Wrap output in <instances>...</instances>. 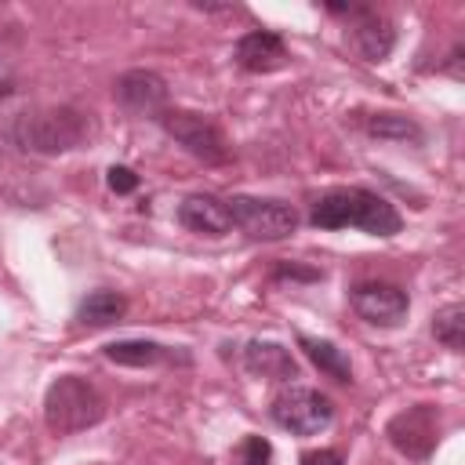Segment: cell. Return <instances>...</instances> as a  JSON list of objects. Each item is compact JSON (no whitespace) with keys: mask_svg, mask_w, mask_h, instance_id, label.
I'll return each instance as SVG.
<instances>
[{"mask_svg":"<svg viewBox=\"0 0 465 465\" xmlns=\"http://www.w3.org/2000/svg\"><path fill=\"white\" fill-rule=\"evenodd\" d=\"M309 222L316 229H363L371 236H396L403 229L400 211L385 196L360 189V185L327 189L323 196H316Z\"/></svg>","mask_w":465,"mask_h":465,"instance_id":"obj_1","label":"cell"},{"mask_svg":"<svg viewBox=\"0 0 465 465\" xmlns=\"http://www.w3.org/2000/svg\"><path fill=\"white\" fill-rule=\"evenodd\" d=\"M11 138L25 153H44V156L69 153V149H80L91 138V116L73 109V105L22 113L11 124Z\"/></svg>","mask_w":465,"mask_h":465,"instance_id":"obj_2","label":"cell"},{"mask_svg":"<svg viewBox=\"0 0 465 465\" xmlns=\"http://www.w3.org/2000/svg\"><path fill=\"white\" fill-rule=\"evenodd\" d=\"M102 418H105V400L87 378L65 374L58 381H51V389L44 396V421L51 432L73 436V432L98 425Z\"/></svg>","mask_w":465,"mask_h":465,"instance_id":"obj_3","label":"cell"},{"mask_svg":"<svg viewBox=\"0 0 465 465\" xmlns=\"http://www.w3.org/2000/svg\"><path fill=\"white\" fill-rule=\"evenodd\" d=\"M272 421L280 429H287L291 436H316L323 432L331 421H334V407L331 400L320 392V389H309V385H291L283 389L272 407H269Z\"/></svg>","mask_w":465,"mask_h":465,"instance_id":"obj_4","label":"cell"},{"mask_svg":"<svg viewBox=\"0 0 465 465\" xmlns=\"http://www.w3.org/2000/svg\"><path fill=\"white\" fill-rule=\"evenodd\" d=\"M229 218L236 229H243L251 240H283L298 225V211L287 200H265V196H232L225 200Z\"/></svg>","mask_w":465,"mask_h":465,"instance_id":"obj_5","label":"cell"},{"mask_svg":"<svg viewBox=\"0 0 465 465\" xmlns=\"http://www.w3.org/2000/svg\"><path fill=\"white\" fill-rule=\"evenodd\" d=\"M156 120H160V127H163L189 156H196V160H203V163H225V160H229L225 138H222V131H218L207 116L189 113V109H163Z\"/></svg>","mask_w":465,"mask_h":465,"instance_id":"obj_6","label":"cell"},{"mask_svg":"<svg viewBox=\"0 0 465 465\" xmlns=\"http://www.w3.org/2000/svg\"><path fill=\"white\" fill-rule=\"evenodd\" d=\"M385 436L389 443L407 454L411 461H425L436 443H440V411L432 403H418V407H407L400 411L389 425H385Z\"/></svg>","mask_w":465,"mask_h":465,"instance_id":"obj_7","label":"cell"},{"mask_svg":"<svg viewBox=\"0 0 465 465\" xmlns=\"http://www.w3.org/2000/svg\"><path fill=\"white\" fill-rule=\"evenodd\" d=\"M352 309L360 320L374 323V327H400L407 320V309H411V298L407 291H400L396 283H360L352 287Z\"/></svg>","mask_w":465,"mask_h":465,"instance_id":"obj_8","label":"cell"},{"mask_svg":"<svg viewBox=\"0 0 465 465\" xmlns=\"http://www.w3.org/2000/svg\"><path fill=\"white\" fill-rule=\"evenodd\" d=\"M113 91H116V102L127 113H138V116H160L163 105H167V84L153 69H131V73H124Z\"/></svg>","mask_w":465,"mask_h":465,"instance_id":"obj_9","label":"cell"},{"mask_svg":"<svg viewBox=\"0 0 465 465\" xmlns=\"http://www.w3.org/2000/svg\"><path fill=\"white\" fill-rule=\"evenodd\" d=\"M352 47L360 58L367 62H385L389 51L396 47V29L385 15H378L374 7H352Z\"/></svg>","mask_w":465,"mask_h":465,"instance_id":"obj_10","label":"cell"},{"mask_svg":"<svg viewBox=\"0 0 465 465\" xmlns=\"http://www.w3.org/2000/svg\"><path fill=\"white\" fill-rule=\"evenodd\" d=\"M178 222L189 229V232H200V236H225L232 229V218H229V207L225 200L211 196V193H193L178 203Z\"/></svg>","mask_w":465,"mask_h":465,"instance_id":"obj_11","label":"cell"},{"mask_svg":"<svg viewBox=\"0 0 465 465\" xmlns=\"http://www.w3.org/2000/svg\"><path fill=\"white\" fill-rule=\"evenodd\" d=\"M232 58H236V65L247 69V73H272V69L287 65V47H283V40H280L276 33L254 29V33L240 36Z\"/></svg>","mask_w":465,"mask_h":465,"instance_id":"obj_12","label":"cell"},{"mask_svg":"<svg viewBox=\"0 0 465 465\" xmlns=\"http://www.w3.org/2000/svg\"><path fill=\"white\" fill-rule=\"evenodd\" d=\"M243 367L254 378H269V381H291V378H298V363H294L291 349H283L280 341H247Z\"/></svg>","mask_w":465,"mask_h":465,"instance_id":"obj_13","label":"cell"},{"mask_svg":"<svg viewBox=\"0 0 465 465\" xmlns=\"http://www.w3.org/2000/svg\"><path fill=\"white\" fill-rule=\"evenodd\" d=\"M124 309H127V302L116 291H91L80 302V309H76V323H84V327H105V323H116L124 316Z\"/></svg>","mask_w":465,"mask_h":465,"instance_id":"obj_14","label":"cell"},{"mask_svg":"<svg viewBox=\"0 0 465 465\" xmlns=\"http://www.w3.org/2000/svg\"><path fill=\"white\" fill-rule=\"evenodd\" d=\"M105 356L120 367H153V363H163L171 352L160 345V341H145V338H127V341H113L105 345Z\"/></svg>","mask_w":465,"mask_h":465,"instance_id":"obj_15","label":"cell"},{"mask_svg":"<svg viewBox=\"0 0 465 465\" xmlns=\"http://www.w3.org/2000/svg\"><path fill=\"white\" fill-rule=\"evenodd\" d=\"M298 345L305 349V356L334 381H352V367H349V356L334 345V341H323V338H298Z\"/></svg>","mask_w":465,"mask_h":465,"instance_id":"obj_16","label":"cell"},{"mask_svg":"<svg viewBox=\"0 0 465 465\" xmlns=\"http://www.w3.org/2000/svg\"><path fill=\"white\" fill-rule=\"evenodd\" d=\"M367 131L374 138H385V142H414V145L425 142V131L411 116H403V113H374L367 120Z\"/></svg>","mask_w":465,"mask_h":465,"instance_id":"obj_17","label":"cell"},{"mask_svg":"<svg viewBox=\"0 0 465 465\" xmlns=\"http://www.w3.org/2000/svg\"><path fill=\"white\" fill-rule=\"evenodd\" d=\"M432 334L436 341H443L450 352H461L465 349V305H447L436 312L432 320Z\"/></svg>","mask_w":465,"mask_h":465,"instance_id":"obj_18","label":"cell"},{"mask_svg":"<svg viewBox=\"0 0 465 465\" xmlns=\"http://www.w3.org/2000/svg\"><path fill=\"white\" fill-rule=\"evenodd\" d=\"M229 465H272V443L265 436H243L236 443Z\"/></svg>","mask_w":465,"mask_h":465,"instance_id":"obj_19","label":"cell"},{"mask_svg":"<svg viewBox=\"0 0 465 465\" xmlns=\"http://www.w3.org/2000/svg\"><path fill=\"white\" fill-rule=\"evenodd\" d=\"M109 189L113 193H134L138 189V174L131 167H109Z\"/></svg>","mask_w":465,"mask_h":465,"instance_id":"obj_20","label":"cell"},{"mask_svg":"<svg viewBox=\"0 0 465 465\" xmlns=\"http://www.w3.org/2000/svg\"><path fill=\"white\" fill-rule=\"evenodd\" d=\"M302 465H345V458H341L338 450H327V447H320V450H309V454H302Z\"/></svg>","mask_w":465,"mask_h":465,"instance_id":"obj_21","label":"cell"},{"mask_svg":"<svg viewBox=\"0 0 465 465\" xmlns=\"http://www.w3.org/2000/svg\"><path fill=\"white\" fill-rule=\"evenodd\" d=\"M443 73H450L454 80H461V76H465V73H461V44H458V47L447 54V65H443Z\"/></svg>","mask_w":465,"mask_h":465,"instance_id":"obj_22","label":"cell"},{"mask_svg":"<svg viewBox=\"0 0 465 465\" xmlns=\"http://www.w3.org/2000/svg\"><path fill=\"white\" fill-rule=\"evenodd\" d=\"M276 276H298V280H316L320 272H312V269H294V265H280V269H276Z\"/></svg>","mask_w":465,"mask_h":465,"instance_id":"obj_23","label":"cell"},{"mask_svg":"<svg viewBox=\"0 0 465 465\" xmlns=\"http://www.w3.org/2000/svg\"><path fill=\"white\" fill-rule=\"evenodd\" d=\"M11 91H15V80H11L7 73H0V98H4V94H11Z\"/></svg>","mask_w":465,"mask_h":465,"instance_id":"obj_24","label":"cell"}]
</instances>
